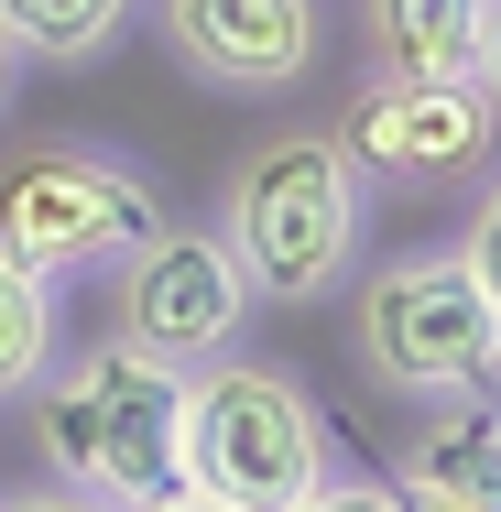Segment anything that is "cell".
Segmentation results:
<instances>
[{
    "label": "cell",
    "mask_w": 501,
    "mask_h": 512,
    "mask_svg": "<svg viewBox=\"0 0 501 512\" xmlns=\"http://www.w3.org/2000/svg\"><path fill=\"white\" fill-rule=\"evenodd\" d=\"M22 425H33L44 480H66L109 512H153L186 491V371L142 360L131 338L55 349L22 382Z\"/></svg>",
    "instance_id": "1"
},
{
    "label": "cell",
    "mask_w": 501,
    "mask_h": 512,
    "mask_svg": "<svg viewBox=\"0 0 501 512\" xmlns=\"http://www.w3.org/2000/svg\"><path fill=\"white\" fill-rule=\"evenodd\" d=\"M360 229H371V175L338 153V131H262L218 186V240H229L251 306L349 295Z\"/></svg>",
    "instance_id": "2"
},
{
    "label": "cell",
    "mask_w": 501,
    "mask_h": 512,
    "mask_svg": "<svg viewBox=\"0 0 501 512\" xmlns=\"http://www.w3.org/2000/svg\"><path fill=\"white\" fill-rule=\"evenodd\" d=\"M338 469V425L284 360L218 349L186 371V491L229 512H295Z\"/></svg>",
    "instance_id": "3"
},
{
    "label": "cell",
    "mask_w": 501,
    "mask_h": 512,
    "mask_svg": "<svg viewBox=\"0 0 501 512\" xmlns=\"http://www.w3.org/2000/svg\"><path fill=\"white\" fill-rule=\"evenodd\" d=\"M349 349L393 404H447L501 382V306L480 295V273L447 251H393L349 284Z\"/></svg>",
    "instance_id": "4"
},
{
    "label": "cell",
    "mask_w": 501,
    "mask_h": 512,
    "mask_svg": "<svg viewBox=\"0 0 501 512\" xmlns=\"http://www.w3.org/2000/svg\"><path fill=\"white\" fill-rule=\"evenodd\" d=\"M164 229V197L131 153L109 142H22L0 164V251L33 262L44 284H77V273H109L131 240Z\"/></svg>",
    "instance_id": "5"
},
{
    "label": "cell",
    "mask_w": 501,
    "mask_h": 512,
    "mask_svg": "<svg viewBox=\"0 0 501 512\" xmlns=\"http://www.w3.org/2000/svg\"><path fill=\"white\" fill-rule=\"evenodd\" d=\"M240 327H251V284H240V262H229L218 229L164 218L153 240H131L109 262V338H131L142 360L197 371L218 349H240Z\"/></svg>",
    "instance_id": "6"
},
{
    "label": "cell",
    "mask_w": 501,
    "mask_h": 512,
    "mask_svg": "<svg viewBox=\"0 0 501 512\" xmlns=\"http://www.w3.org/2000/svg\"><path fill=\"white\" fill-rule=\"evenodd\" d=\"M338 153L371 186H458L501 153V109L480 77H360Z\"/></svg>",
    "instance_id": "7"
},
{
    "label": "cell",
    "mask_w": 501,
    "mask_h": 512,
    "mask_svg": "<svg viewBox=\"0 0 501 512\" xmlns=\"http://www.w3.org/2000/svg\"><path fill=\"white\" fill-rule=\"evenodd\" d=\"M153 33L218 99H284L327 55V0H153Z\"/></svg>",
    "instance_id": "8"
},
{
    "label": "cell",
    "mask_w": 501,
    "mask_h": 512,
    "mask_svg": "<svg viewBox=\"0 0 501 512\" xmlns=\"http://www.w3.org/2000/svg\"><path fill=\"white\" fill-rule=\"evenodd\" d=\"M393 512H501V382L425 404L414 447H393L382 469Z\"/></svg>",
    "instance_id": "9"
},
{
    "label": "cell",
    "mask_w": 501,
    "mask_h": 512,
    "mask_svg": "<svg viewBox=\"0 0 501 512\" xmlns=\"http://www.w3.org/2000/svg\"><path fill=\"white\" fill-rule=\"evenodd\" d=\"M371 77H469L480 66V0H360Z\"/></svg>",
    "instance_id": "10"
},
{
    "label": "cell",
    "mask_w": 501,
    "mask_h": 512,
    "mask_svg": "<svg viewBox=\"0 0 501 512\" xmlns=\"http://www.w3.org/2000/svg\"><path fill=\"white\" fill-rule=\"evenodd\" d=\"M142 0H0V44L33 66H99Z\"/></svg>",
    "instance_id": "11"
},
{
    "label": "cell",
    "mask_w": 501,
    "mask_h": 512,
    "mask_svg": "<svg viewBox=\"0 0 501 512\" xmlns=\"http://www.w3.org/2000/svg\"><path fill=\"white\" fill-rule=\"evenodd\" d=\"M55 349H66V306H55V284H44L33 262L0 251V404H22V382H33Z\"/></svg>",
    "instance_id": "12"
},
{
    "label": "cell",
    "mask_w": 501,
    "mask_h": 512,
    "mask_svg": "<svg viewBox=\"0 0 501 512\" xmlns=\"http://www.w3.org/2000/svg\"><path fill=\"white\" fill-rule=\"evenodd\" d=\"M458 262L480 273V295L501 306V175L480 186V207H469V229H458Z\"/></svg>",
    "instance_id": "13"
},
{
    "label": "cell",
    "mask_w": 501,
    "mask_h": 512,
    "mask_svg": "<svg viewBox=\"0 0 501 512\" xmlns=\"http://www.w3.org/2000/svg\"><path fill=\"white\" fill-rule=\"evenodd\" d=\"M295 512H393V491H382V480H360V469H327Z\"/></svg>",
    "instance_id": "14"
},
{
    "label": "cell",
    "mask_w": 501,
    "mask_h": 512,
    "mask_svg": "<svg viewBox=\"0 0 501 512\" xmlns=\"http://www.w3.org/2000/svg\"><path fill=\"white\" fill-rule=\"evenodd\" d=\"M0 512H109V502H88V491H66V480H33V491H11Z\"/></svg>",
    "instance_id": "15"
},
{
    "label": "cell",
    "mask_w": 501,
    "mask_h": 512,
    "mask_svg": "<svg viewBox=\"0 0 501 512\" xmlns=\"http://www.w3.org/2000/svg\"><path fill=\"white\" fill-rule=\"evenodd\" d=\"M480 88H491V109H501V0H480V66H469Z\"/></svg>",
    "instance_id": "16"
},
{
    "label": "cell",
    "mask_w": 501,
    "mask_h": 512,
    "mask_svg": "<svg viewBox=\"0 0 501 512\" xmlns=\"http://www.w3.org/2000/svg\"><path fill=\"white\" fill-rule=\"evenodd\" d=\"M153 512H229V502H207V491H175V502H153Z\"/></svg>",
    "instance_id": "17"
},
{
    "label": "cell",
    "mask_w": 501,
    "mask_h": 512,
    "mask_svg": "<svg viewBox=\"0 0 501 512\" xmlns=\"http://www.w3.org/2000/svg\"><path fill=\"white\" fill-rule=\"evenodd\" d=\"M11 66H22V55H11V44H0V99H11Z\"/></svg>",
    "instance_id": "18"
}]
</instances>
